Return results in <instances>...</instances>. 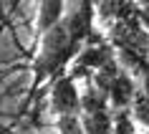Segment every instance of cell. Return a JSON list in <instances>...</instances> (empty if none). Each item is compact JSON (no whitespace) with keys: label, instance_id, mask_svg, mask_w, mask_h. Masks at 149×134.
Here are the masks:
<instances>
[{"label":"cell","instance_id":"6da1fadb","mask_svg":"<svg viewBox=\"0 0 149 134\" xmlns=\"http://www.w3.org/2000/svg\"><path fill=\"white\" fill-rule=\"evenodd\" d=\"M81 51V46H76L71 40L66 25L56 23L51 31H46L40 36V51L36 56V63H33V89H38L43 81H53L56 76L66 73V68L71 66L73 56Z\"/></svg>","mask_w":149,"mask_h":134},{"label":"cell","instance_id":"7a4b0ae2","mask_svg":"<svg viewBox=\"0 0 149 134\" xmlns=\"http://www.w3.org/2000/svg\"><path fill=\"white\" fill-rule=\"evenodd\" d=\"M63 25L68 31L71 40L76 46H84L91 36L96 33V0H66L63 10Z\"/></svg>","mask_w":149,"mask_h":134},{"label":"cell","instance_id":"3957f363","mask_svg":"<svg viewBox=\"0 0 149 134\" xmlns=\"http://www.w3.org/2000/svg\"><path fill=\"white\" fill-rule=\"evenodd\" d=\"M79 101H81V94L76 89V81L68 73H61L51 81V111L56 117L79 114Z\"/></svg>","mask_w":149,"mask_h":134},{"label":"cell","instance_id":"277c9868","mask_svg":"<svg viewBox=\"0 0 149 134\" xmlns=\"http://www.w3.org/2000/svg\"><path fill=\"white\" fill-rule=\"evenodd\" d=\"M136 89H139V86H136V81L121 68V71L111 79L109 89H106L109 106H111V109H129V106H132L134 94H136Z\"/></svg>","mask_w":149,"mask_h":134},{"label":"cell","instance_id":"5b68a950","mask_svg":"<svg viewBox=\"0 0 149 134\" xmlns=\"http://www.w3.org/2000/svg\"><path fill=\"white\" fill-rule=\"evenodd\" d=\"M63 10H66V0H40L38 5V20H36V36H43L51 31L56 23H61Z\"/></svg>","mask_w":149,"mask_h":134},{"label":"cell","instance_id":"8992f818","mask_svg":"<svg viewBox=\"0 0 149 134\" xmlns=\"http://www.w3.org/2000/svg\"><path fill=\"white\" fill-rule=\"evenodd\" d=\"M79 119L84 126V134H111V109L79 114Z\"/></svg>","mask_w":149,"mask_h":134},{"label":"cell","instance_id":"52a82bcc","mask_svg":"<svg viewBox=\"0 0 149 134\" xmlns=\"http://www.w3.org/2000/svg\"><path fill=\"white\" fill-rule=\"evenodd\" d=\"M111 134H136L132 109H111Z\"/></svg>","mask_w":149,"mask_h":134},{"label":"cell","instance_id":"ba28073f","mask_svg":"<svg viewBox=\"0 0 149 134\" xmlns=\"http://www.w3.org/2000/svg\"><path fill=\"white\" fill-rule=\"evenodd\" d=\"M132 117L139 121L144 129H149V96L141 91V89H136V94H134V99H132Z\"/></svg>","mask_w":149,"mask_h":134},{"label":"cell","instance_id":"9c48e42d","mask_svg":"<svg viewBox=\"0 0 149 134\" xmlns=\"http://www.w3.org/2000/svg\"><path fill=\"white\" fill-rule=\"evenodd\" d=\"M56 129H58V134H84V126H81L79 114L56 117Z\"/></svg>","mask_w":149,"mask_h":134},{"label":"cell","instance_id":"30bf717a","mask_svg":"<svg viewBox=\"0 0 149 134\" xmlns=\"http://www.w3.org/2000/svg\"><path fill=\"white\" fill-rule=\"evenodd\" d=\"M136 81H141V84H139V89H141V91H144V94L149 96V63L144 66V71L139 73V79H136Z\"/></svg>","mask_w":149,"mask_h":134},{"label":"cell","instance_id":"8fae6325","mask_svg":"<svg viewBox=\"0 0 149 134\" xmlns=\"http://www.w3.org/2000/svg\"><path fill=\"white\" fill-rule=\"evenodd\" d=\"M139 23L149 33V5H139Z\"/></svg>","mask_w":149,"mask_h":134},{"label":"cell","instance_id":"7c38bea8","mask_svg":"<svg viewBox=\"0 0 149 134\" xmlns=\"http://www.w3.org/2000/svg\"><path fill=\"white\" fill-rule=\"evenodd\" d=\"M144 134H149V129H144Z\"/></svg>","mask_w":149,"mask_h":134},{"label":"cell","instance_id":"4fadbf2b","mask_svg":"<svg viewBox=\"0 0 149 134\" xmlns=\"http://www.w3.org/2000/svg\"><path fill=\"white\" fill-rule=\"evenodd\" d=\"M147 5H149V0H147Z\"/></svg>","mask_w":149,"mask_h":134}]
</instances>
